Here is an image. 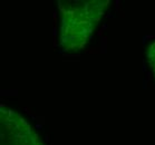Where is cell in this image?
<instances>
[{"instance_id": "obj_1", "label": "cell", "mask_w": 155, "mask_h": 145, "mask_svg": "<svg viewBox=\"0 0 155 145\" xmlns=\"http://www.w3.org/2000/svg\"><path fill=\"white\" fill-rule=\"evenodd\" d=\"M107 7L102 0L60 2V45L67 51L86 46Z\"/></svg>"}, {"instance_id": "obj_2", "label": "cell", "mask_w": 155, "mask_h": 145, "mask_svg": "<svg viewBox=\"0 0 155 145\" xmlns=\"http://www.w3.org/2000/svg\"><path fill=\"white\" fill-rule=\"evenodd\" d=\"M1 145H44L31 125L15 110H1Z\"/></svg>"}, {"instance_id": "obj_3", "label": "cell", "mask_w": 155, "mask_h": 145, "mask_svg": "<svg viewBox=\"0 0 155 145\" xmlns=\"http://www.w3.org/2000/svg\"><path fill=\"white\" fill-rule=\"evenodd\" d=\"M146 58H147V64L150 65L153 74L155 75V43L151 44L147 48L146 53Z\"/></svg>"}]
</instances>
